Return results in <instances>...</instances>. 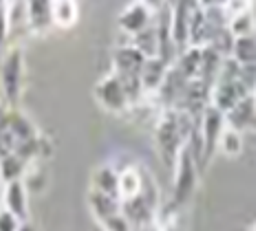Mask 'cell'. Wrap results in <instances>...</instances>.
<instances>
[{
    "mask_svg": "<svg viewBox=\"0 0 256 231\" xmlns=\"http://www.w3.org/2000/svg\"><path fill=\"white\" fill-rule=\"evenodd\" d=\"M24 86V51L12 46L0 60V97L4 108H16Z\"/></svg>",
    "mask_w": 256,
    "mask_h": 231,
    "instance_id": "1",
    "label": "cell"
},
{
    "mask_svg": "<svg viewBox=\"0 0 256 231\" xmlns=\"http://www.w3.org/2000/svg\"><path fill=\"white\" fill-rule=\"evenodd\" d=\"M93 95H95V99H98V104L108 112H124L132 101L126 86L122 84V79L117 77L115 73L100 79V82L95 84Z\"/></svg>",
    "mask_w": 256,
    "mask_h": 231,
    "instance_id": "2",
    "label": "cell"
},
{
    "mask_svg": "<svg viewBox=\"0 0 256 231\" xmlns=\"http://www.w3.org/2000/svg\"><path fill=\"white\" fill-rule=\"evenodd\" d=\"M223 128H226V115L221 110L208 106L201 112V128H199V141L204 148V161H208L214 154L218 137H221Z\"/></svg>",
    "mask_w": 256,
    "mask_h": 231,
    "instance_id": "3",
    "label": "cell"
},
{
    "mask_svg": "<svg viewBox=\"0 0 256 231\" xmlns=\"http://www.w3.org/2000/svg\"><path fill=\"white\" fill-rule=\"evenodd\" d=\"M194 176H196V159L192 154L190 146L186 143L177 154V179H174V201L184 203L192 194L194 187Z\"/></svg>",
    "mask_w": 256,
    "mask_h": 231,
    "instance_id": "4",
    "label": "cell"
},
{
    "mask_svg": "<svg viewBox=\"0 0 256 231\" xmlns=\"http://www.w3.org/2000/svg\"><path fill=\"white\" fill-rule=\"evenodd\" d=\"M2 209L14 214L20 223L29 220V192H26L22 179L2 183Z\"/></svg>",
    "mask_w": 256,
    "mask_h": 231,
    "instance_id": "5",
    "label": "cell"
},
{
    "mask_svg": "<svg viewBox=\"0 0 256 231\" xmlns=\"http://www.w3.org/2000/svg\"><path fill=\"white\" fill-rule=\"evenodd\" d=\"M26 29L36 35H44L53 29L51 0H24Z\"/></svg>",
    "mask_w": 256,
    "mask_h": 231,
    "instance_id": "6",
    "label": "cell"
},
{
    "mask_svg": "<svg viewBox=\"0 0 256 231\" xmlns=\"http://www.w3.org/2000/svg\"><path fill=\"white\" fill-rule=\"evenodd\" d=\"M152 11L148 7H144L142 2H130L124 11L120 13V18H117V24H120V29L124 31L128 35H137L142 33L144 29H148V26L152 24Z\"/></svg>",
    "mask_w": 256,
    "mask_h": 231,
    "instance_id": "7",
    "label": "cell"
},
{
    "mask_svg": "<svg viewBox=\"0 0 256 231\" xmlns=\"http://www.w3.org/2000/svg\"><path fill=\"white\" fill-rule=\"evenodd\" d=\"M168 62L162 60V57H146L142 66V73H140V84H142V90H159L168 75Z\"/></svg>",
    "mask_w": 256,
    "mask_h": 231,
    "instance_id": "8",
    "label": "cell"
},
{
    "mask_svg": "<svg viewBox=\"0 0 256 231\" xmlns=\"http://www.w3.org/2000/svg\"><path fill=\"white\" fill-rule=\"evenodd\" d=\"M144 192V176L142 172L132 165H128L126 170H122L117 174V198L122 203L132 201Z\"/></svg>",
    "mask_w": 256,
    "mask_h": 231,
    "instance_id": "9",
    "label": "cell"
},
{
    "mask_svg": "<svg viewBox=\"0 0 256 231\" xmlns=\"http://www.w3.org/2000/svg\"><path fill=\"white\" fill-rule=\"evenodd\" d=\"M51 15H53V26H58L62 31L73 29L80 20L78 0H51Z\"/></svg>",
    "mask_w": 256,
    "mask_h": 231,
    "instance_id": "10",
    "label": "cell"
},
{
    "mask_svg": "<svg viewBox=\"0 0 256 231\" xmlns=\"http://www.w3.org/2000/svg\"><path fill=\"white\" fill-rule=\"evenodd\" d=\"M230 60L238 68H256V35L234 37Z\"/></svg>",
    "mask_w": 256,
    "mask_h": 231,
    "instance_id": "11",
    "label": "cell"
},
{
    "mask_svg": "<svg viewBox=\"0 0 256 231\" xmlns=\"http://www.w3.org/2000/svg\"><path fill=\"white\" fill-rule=\"evenodd\" d=\"M254 117H256V110H254L252 95H250V97H245L243 101H238L234 108H230L226 112V123L230 128L243 130V128H248L250 123L254 121Z\"/></svg>",
    "mask_w": 256,
    "mask_h": 231,
    "instance_id": "12",
    "label": "cell"
},
{
    "mask_svg": "<svg viewBox=\"0 0 256 231\" xmlns=\"http://www.w3.org/2000/svg\"><path fill=\"white\" fill-rule=\"evenodd\" d=\"M88 203H90V209H93V214L98 220H104V218L115 216V214H122V201L115 196H106V194H100V192L90 190Z\"/></svg>",
    "mask_w": 256,
    "mask_h": 231,
    "instance_id": "13",
    "label": "cell"
},
{
    "mask_svg": "<svg viewBox=\"0 0 256 231\" xmlns=\"http://www.w3.org/2000/svg\"><path fill=\"white\" fill-rule=\"evenodd\" d=\"M117 172L113 165H100L93 172V192L106 196H115L117 198Z\"/></svg>",
    "mask_w": 256,
    "mask_h": 231,
    "instance_id": "14",
    "label": "cell"
},
{
    "mask_svg": "<svg viewBox=\"0 0 256 231\" xmlns=\"http://www.w3.org/2000/svg\"><path fill=\"white\" fill-rule=\"evenodd\" d=\"M26 168H29V161H24L20 154H16V152L0 157V174H2V183L20 181L24 176Z\"/></svg>",
    "mask_w": 256,
    "mask_h": 231,
    "instance_id": "15",
    "label": "cell"
},
{
    "mask_svg": "<svg viewBox=\"0 0 256 231\" xmlns=\"http://www.w3.org/2000/svg\"><path fill=\"white\" fill-rule=\"evenodd\" d=\"M216 148L221 150V154H223V157H228V159L238 157V154L243 152V134H241V130H236V128H230L226 123L221 137H218Z\"/></svg>",
    "mask_w": 256,
    "mask_h": 231,
    "instance_id": "16",
    "label": "cell"
},
{
    "mask_svg": "<svg viewBox=\"0 0 256 231\" xmlns=\"http://www.w3.org/2000/svg\"><path fill=\"white\" fill-rule=\"evenodd\" d=\"M132 46L142 53L144 57H159V35L157 26L150 24L148 29H144L142 33L132 35Z\"/></svg>",
    "mask_w": 256,
    "mask_h": 231,
    "instance_id": "17",
    "label": "cell"
},
{
    "mask_svg": "<svg viewBox=\"0 0 256 231\" xmlns=\"http://www.w3.org/2000/svg\"><path fill=\"white\" fill-rule=\"evenodd\" d=\"M252 2L254 0H223V7L221 11L226 15V20L238 18V15H245V13H252Z\"/></svg>",
    "mask_w": 256,
    "mask_h": 231,
    "instance_id": "18",
    "label": "cell"
},
{
    "mask_svg": "<svg viewBox=\"0 0 256 231\" xmlns=\"http://www.w3.org/2000/svg\"><path fill=\"white\" fill-rule=\"evenodd\" d=\"M228 31L232 33V37H243V35H252L254 33V15L252 13H245L238 15L228 22Z\"/></svg>",
    "mask_w": 256,
    "mask_h": 231,
    "instance_id": "19",
    "label": "cell"
},
{
    "mask_svg": "<svg viewBox=\"0 0 256 231\" xmlns=\"http://www.w3.org/2000/svg\"><path fill=\"white\" fill-rule=\"evenodd\" d=\"M100 223L106 227V231H132L130 223L126 220L124 214H115V216L104 218V220H100Z\"/></svg>",
    "mask_w": 256,
    "mask_h": 231,
    "instance_id": "20",
    "label": "cell"
},
{
    "mask_svg": "<svg viewBox=\"0 0 256 231\" xmlns=\"http://www.w3.org/2000/svg\"><path fill=\"white\" fill-rule=\"evenodd\" d=\"M9 24H7V15H4V9L0 7V60L7 53V42H9Z\"/></svg>",
    "mask_w": 256,
    "mask_h": 231,
    "instance_id": "21",
    "label": "cell"
},
{
    "mask_svg": "<svg viewBox=\"0 0 256 231\" xmlns=\"http://www.w3.org/2000/svg\"><path fill=\"white\" fill-rule=\"evenodd\" d=\"M20 220L9 214L7 209H0V231H18Z\"/></svg>",
    "mask_w": 256,
    "mask_h": 231,
    "instance_id": "22",
    "label": "cell"
},
{
    "mask_svg": "<svg viewBox=\"0 0 256 231\" xmlns=\"http://www.w3.org/2000/svg\"><path fill=\"white\" fill-rule=\"evenodd\" d=\"M137 2H142L144 7H148L150 11H162L164 7H166V0H137Z\"/></svg>",
    "mask_w": 256,
    "mask_h": 231,
    "instance_id": "23",
    "label": "cell"
},
{
    "mask_svg": "<svg viewBox=\"0 0 256 231\" xmlns=\"http://www.w3.org/2000/svg\"><path fill=\"white\" fill-rule=\"evenodd\" d=\"M18 231H36V227L34 225L29 223V220H26V223H20V227H18Z\"/></svg>",
    "mask_w": 256,
    "mask_h": 231,
    "instance_id": "24",
    "label": "cell"
},
{
    "mask_svg": "<svg viewBox=\"0 0 256 231\" xmlns=\"http://www.w3.org/2000/svg\"><path fill=\"white\" fill-rule=\"evenodd\" d=\"M4 110H7V108H4V104H2V97H0V115H2Z\"/></svg>",
    "mask_w": 256,
    "mask_h": 231,
    "instance_id": "25",
    "label": "cell"
},
{
    "mask_svg": "<svg viewBox=\"0 0 256 231\" xmlns=\"http://www.w3.org/2000/svg\"><path fill=\"white\" fill-rule=\"evenodd\" d=\"M0 209H2V185H0Z\"/></svg>",
    "mask_w": 256,
    "mask_h": 231,
    "instance_id": "26",
    "label": "cell"
},
{
    "mask_svg": "<svg viewBox=\"0 0 256 231\" xmlns=\"http://www.w3.org/2000/svg\"><path fill=\"white\" fill-rule=\"evenodd\" d=\"M252 101H254V110H256V90L252 93Z\"/></svg>",
    "mask_w": 256,
    "mask_h": 231,
    "instance_id": "27",
    "label": "cell"
},
{
    "mask_svg": "<svg viewBox=\"0 0 256 231\" xmlns=\"http://www.w3.org/2000/svg\"><path fill=\"white\" fill-rule=\"evenodd\" d=\"M4 2H7V0H0V7H4Z\"/></svg>",
    "mask_w": 256,
    "mask_h": 231,
    "instance_id": "28",
    "label": "cell"
},
{
    "mask_svg": "<svg viewBox=\"0 0 256 231\" xmlns=\"http://www.w3.org/2000/svg\"><path fill=\"white\" fill-rule=\"evenodd\" d=\"M0 185H2V174H0Z\"/></svg>",
    "mask_w": 256,
    "mask_h": 231,
    "instance_id": "29",
    "label": "cell"
}]
</instances>
